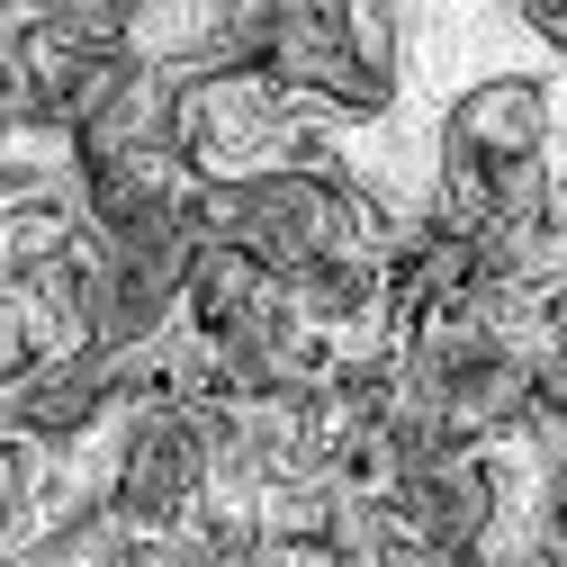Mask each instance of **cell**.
<instances>
[{"label": "cell", "mask_w": 567, "mask_h": 567, "mask_svg": "<svg viewBox=\"0 0 567 567\" xmlns=\"http://www.w3.org/2000/svg\"><path fill=\"white\" fill-rule=\"evenodd\" d=\"M207 486H217V460H207V423L189 396H126L109 414V505L145 540V558H172Z\"/></svg>", "instance_id": "cell-1"}, {"label": "cell", "mask_w": 567, "mask_h": 567, "mask_svg": "<svg viewBox=\"0 0 567 567\" xmlns=\"http://www.w3.org/2000/svg\"><path fill=\"white\" fill-rule=\"evenodd\" d=\"M109 414H117L109 351H45L19 388H0V433H19L28 451H73Z\"/></svg>", "instance_id": "cell-2"}, {"label": "cell", "mask_w": 567, "mask_h": 567, "mask_svg": "<svg viewBox=\"0 0 567 567\" xmlns=\"http://www.w3.org/2000/svg\"><path fill=\"white\" fill-rule=\"evenodd\" d=\"M19 298L37 307L45 351H100V235H82L73 252L19 270Z\"/></svg>", "instance_id": "cell-3"}, {"label": "cell", "mask_w": 567, "mask_h": 567, "mask_svg": "<svg viewBox=\"0 0 567 567\" xmlns=\"http://www.w3.org/2000/svg\"><path fill=\"white\" fill-rule=\"evenodd\" d=\"M495 19H505L514 54L549 63V73H567V0H495Z\"/></svg>", "instance_id": "cell-4"}, {"label": "cell", "mask_w": 567, "mask_h": 567, "mask_svg": "<svg viewBox=\"0 0 567 567\" xmlns=\"http://www.w3.org/2000/svg\"><path fill=\"white\" fill-rule=\"evenodd\" d=\"M45 361V333H37V307L19 298V279H0V388H19L28 370Z\"/></svg>", "instance_id": "cell-5"}]
</instances>
